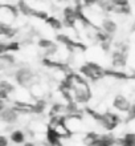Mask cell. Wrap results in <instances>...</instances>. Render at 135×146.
<instances>
[{"mask_svg": "<svg viewBox=\"0 0 135 146\" xmlns=\"http://www.w3.org/2000/svg\"><path fill=\"white\" fill-rule=\"evenodd\" d=\"M131 101L128 100L126 96L123 94H117L114 98H113V108L115 109V110L121 111V113H127L131 108Z\"/></svg>", "mask_w": 135, "mask_h": 146, "instance_id": "cell-4", "label": "cell"}, {"mask_svg": "<svg viewBox=\"0 0 135 146\" xmlns=\"http://www.w3.org/2000/svg\"><path fill=\"white\" fill-rule=\"evenodd\" d=\"M57 3H64V1H68V0H56Z\"/></svg>", "mask_w": 135, "mask_h": 146, "instance_id": "cell-38", "label": "cell"}, {"mask_svg": "<svg viewBox=\"0 0 135 146\" xmlns=\"http://www.w3.org/2000/svg\"><path fill=\"white\" fill-rule=\"evenodd\" d=\"M121 146H135V145H121Z\"/></svg>", "mask_w": 135, "mask_h": 146, "instance_id": "cell-39", "label": "cell"}, {"mask_svg": "<svg viewBox=\"0 0 135 146\" xmlns=\"http://www.w3.org/2000/svg\"><path fill=\"white\" fill-rule=\"evenodd\" d=\"M17 33V29L13 28L9 23H4L0 21V37H7V38H13Z\"/></svg>", "mask_w": 135, "mask_h": 146, "instance_id": "cell-12", "label": "cell"}, {"mask_svg": "<svg viewBox=\"0 0 135 146\" xmlns=\"http://www.w3.org/2000/svg\"><path fill=\"white\" fill-rule=\"evenodd\" d=\"M128 64V53L119 49H114L111 52V65L114 69H123Z\"/></svg>", "mask_w": 135, "mask_h": 146, "instance_id": "cell-3", "label": "cell"}, {"mask_svg": "<svg viewBox=\"0 0 135 146\" xmlns=\"http://www.w3.org/2000/svg\"><path fill=\"white\" fill-rule=\"evenodd\" d=\"M32 17L45 21V20L49 17V13H48L46 11H44V9H36V8H35V12H33V16H32Z\"/></svg>", "mask_w": 135, "mask_h": 146, "instance_id": "cell-29", "label": "cell"}, {"mask_svg": "<svg viewBox=\"0 0 135 146\" xmlns=\"http://www.w3.org/2000/svg\"><path fill=\"white\" fill-rule=\"evenodd\" d=\"M0 90H5L7 93L12 94L16 92V86L8 80H0Z\"/></svg>", "mask_w": 135, "mask_h": 146, "instance_id": "cell-23", "label": "cell"}, {"mask_svg": "<svg viewBox=\"0 0 135 146\" xmlns=\"http://www.w3.org/2000/svg\"><path fill=\"white\" fill-rule=\"evenodd\" d=\"M36 1H43V0H36Z\"/></svg>", "mask_w": 135, "mask_h": 146, "instance_id": "cell-40", "label": "cell"}, {"mask_svg": "<svg viewBox=\"0 0 135 146\" xmlns=\"http://www.w3.org/2000/svg\"><path fill=\"white\" fill-rule=\"evenodd\" d=\"M78 73H80V74H82V76L85 77L86 80L92 81V82H97V81H99V80H101L99 77L97 76L95 73L93 72V70L90 69L89 66L86 65V62H84L82 65L78 66Z\"/></svg>", "mask_w": 135, "mask_h": 146, "instance_id": "cell-11", "label": "cell"}, {"mask_svg": "<svg viewBox=\"0 0 135 146\" xmlns=\"http://www.w3.org/2000/svg\"><path fill=\"white\" fill-rule=\"evenodd\" d=\"M45 24L49 28L54 29V31H61L62 28H64L62 20H60L57 16H54V15H49V17L45 20Z\"/></svg>", "mask_w": 135, "mask_h": 146, "instance_id": "cell-15", "label": "cell"}, {"mask_svg": "<svg viewBox=\"0 0 135 146\" xmlns=\"http://www.w3.org/2000/svg\"><path fill=\"white\" fill-rule=\"evenodd\" d=\"M130 31H131L132 33L135 32V19H134V21H132V24H131V29H130Z\"/></svg>", "mask_w": 135, "mask_h": 146, "instance_id": "cell-37", "label": "cell"}, {"mask_svg": "<svg viewBox=\"0 0 135 146\" xmlns=\"http://www.w3.org/2000/svg\"><path fill=\"white\" fill-rule=\"evenodd\" d=\"M13 78H15L16 84L21 86V88H31L32 85L36 82V74L35 72L28 68V66H20L13 73Z\"/></svg>", "mask_w": 135, "mask_h": 146, "instance_id": "cell-1", "label": "cell"}, {"mask_svg": "<svg viewBox=\"0 0 135 146\" xmlns=\"http://www.w3.org/2000/svg\"><path fill=\"white\" fill-rule=\"evenodd\" d=\"M16 7L19 9V12L25 17H32L33 16V12H35V8L31 7V4H28L25 0H19L16 3Z\"/></svg>", "mask_w": 135, "mask_h": 146, "instance_id": "cell-13", "label": "cell"}, {"mask_svg": "<svg viewBox=\"0 0 135 146\" xmlns=\"http://www.w3.org/2000/svg\"><path fill=\"white\" fill-rule=\"evenodd\" d=\"M0 61L7 64V65H15L16 64V57L13 56V53H4L0 56Z\"/></svg>", "mask_w": 135, "mask_h": 146, "instance_id": "cell-25", "label": "cell"}, {"mask_svg": "<svg viewBox=\"0 0 135 146\" xmlns=\"http://www.w3.org/2000/svg\"><path fill=\"white\" fill-rule=\"evenodd\" d=\"M23 146H36V143L32 142V141H28V142H25Z\"/></svg>", "mask_w": 135, "mask_h": 146, "instance_id": "cell-36", "label": "cell"}, {"mask_svg": "<svg viewBox=\"0 0 135 146\" xmlns=\"http://www.w3.org/2000/svg\"><path fill=\"white\" fill-rule=\"evenodd\" d=\"M53 44H54V41H52L50 38H46V37H41V38H39V40H37V46H39V48H41L43 50L50 48Z\"/></svg>", "mask_w": 135, "mask_h": 146, "instance_id": "cell-27", "label": "cell"}, {"mask_svg": "<svg viewBox=\"0 0 135 146\" xmlns=\"http://www.w3.org/2000/svg\"><path fill=\"white\" fill-rule=\"evenodd\" d=\"M105 77H110L117 81H126V80H132L131 73H127L124 70H118V69H105Z\"/></svg>", "mask_w": 135, "mask_h": 146, "instance_id": "cell-10", "label": "cell"}, {"mask_svg": "<svg viewBox=\"0 0 135 146\" xmlns=\"http://www.w3.org/2000/svg\"><path fill=\"white\" fill-rule=\"evenodd\" d=\"M99 133H97V131L92 130V131H88V133H85V135H84V139H82V142H84V145L85 146H92V143L95 141L98 137H99Z\"/></svg>", "mask_w": 135, "mask_h": 146, "instance_id": "cell-21", "label": "cell"}, {"mask_svg": "<svg viewBox=\"0 0 135 146\" xmlns=\"http://www.w3.org/2000/svg\"><path fill=\"white\" fill-rule=\"evenodd\" d=\"M94 38H95L97 41L99 42H105V41H109V40H114V37L113 36H110V35H107L106 32H103L102 29H97L95 32H94Z\"/></svg>", "mask_w": 135, "mask_h": 146, "instance_id": "cell-22", "label": "cell"}, {"mask_svg": "<svg viewBox=\"0 0 135 146\" xmlns=\"http://www.w3.org/2000/svg\"><path fill=\"white\" fill-rule=\"evenodd\" d=\"M82 4H84L85 9H90L98 4V0H82Z\"/></svg>", "mask_w": 135, "mask_h": 146, "instance_id": "cell-31", "label": "cell"}, {"mask_svg": "<svg viewBox=\"0 0 135 146\" xmlns=\"http://www.w3.org/2000/svg\"><path fill=\"white\" fill-rule=\"evenodd\" d=\"M0 146H9V138L7 135L0 134Z\"/></svg>", "mask_w": 135, "mask_h": 146, "instance_id": "cell-32", "label": "cell"}, {"mask_svg": "<svg viewBox=\"0 0 135 146\" xmlns=\"http://www.w3.org/2000/svg\"><path fill=\"white\" fill-rule=\"evenodd\" d=\"M99 27L102 31L106 32V33L110 36H114L117 33V31H118V24H117V21H114V20L110 19V17H103V19H101Z\"/></svg>", "mask_w": 135, "mask_h": 146, "instance_id": "cell-8", "label": "cell"}, {"mask_svg": "<svg viewBox=\"0 0 135 146\" xmlns=\"http://www.w3.org/2000/svg\"><path fill=\"white\" fill-rule=\"evenodd\" d=\"M85 62H86V65L89 66L90 69L95 73L101 80H102V78H105V68H103V66L99 65V64H98V62H95V61H90V60H88V61H85Z\"/></svg>", "mask_w": 135, "mask_h": 146, "instance_id": "cell-17", "label": "cell"}, {"mask_svg": "<svg viewBox=\"0 0 135 146\" xmlns=\"http://www.w3.org/2000/svg\"><path fill=\"white\" fill-rule=\"evenodd\" d=\"M62 19H70V20H77V15H76V8L74 5H65L61 9Z\"/></svg>", "mask_w": 135, "mask_h": 146, "instance_id": "cell-20", "label": "cell"}, {"mask_svg": "<svg viewBox=\"0 0 135 146\" xmlns=\"http://www.w3.org/2000/svg\"><path fill=\"white\" fill-rule=\"evenodd\" d=\"M61 114H65V104L64 102H53L49 109L48 115L53 117V115H61Z\"/></svg>", "mask_w": 135, "mask_h": 146, "instance_id": "cell-16", "label": "cell"}, {"mask_svg": "<svg viewBox=\"0 0 135 146\" xmlns=\"http://www.w3.org/2000/svg\"><path fill=\"white\" fill-rule=\"evenodd\" d=\"M118 145V138L113 133L107 134H101L98 138L92 143V146H117Z\"/></svg>", "mask_w": 135, "mask_h": 146, "instance_id": "cell-6", "label": "cell"}, {"mask_svg": "<svg viewBox=\"0 0 135 146\" xmlns=\"http://www.w3.org/2000/svg\"><path fill=\"white\" fill-rule=\"evenodd\" d=\"M19 119V113L12 108H5L1 113H0V121L4 123H8V125H12V123L17 122Z\"/></svg>", "mask_w": 135, "mask_h": 146, "instance_id": "cell-7", "label": "cell"}, {"mask_svg": "<svg viewBox=\"0 0 135 146\" xmlns=\"http://www.w3.org/2000/svg\"><path fill=\"white\" fill-rule=\"evenodd\" d=\"M113 42H114V40H109V41L101 42L99 46H101V49H102V52L109 53V52H110V49H111V46H113Z\"/></svg>", "mask_w": 135, "mask_h": 146, "instance_id": "cell-30", "label": "cell"}, {"mask_svg": "<svg viewBox=\"0 0 135 146\" xmlns=\"http://www.w3.org/2000/svg\"><path fill=\"white\" fill-rule=\"evenodd\" d=\"M56 40H57V42H61L62 45L65 46V49L72 54H73L76 50L85 52V50L88 49V45H85L84 42H80V41H77V40H74L72 36L66 35V33H57V35H56Z\"/></svg>", "mask_w": 135, "mask_h": 146, "instance_id": "cell-2", "label": "cell"}, {"mask_svg": "<svg viewBox=\"0 0 135 146\" xmlns=\"http://www.w3.org/2000/svg\"><path fill=\"white\" fill-rule=\"evenodd\" d=\"M121 145H135V131H127L123 137L118 138V146Z\"/></svg>", "mask_w": 135, "mask_h": 146, "instance_id": "cell-18", "label": "cell"}, {"mask_svg": "<svg viewBox=\"0 0 135 146\" xmlns=\"http://www.w3.org/2000/svg\"><path fill=\"white\" fill-rule=\"evenodd\" d=\"M132 121H135V101L131 104V108H130V110L126 113L124 123H131Z\"/></svg>", "mask_w": 135, "mask_h": 146, "instance_id": "cell-28", "label": "cell"}, {"mask_svg": "<svg viewBox=\"0 0 135 146\" xmlns=\"http://www.w3.org/2000/svg\"><path fill=\"white\" fill-rule=\"evenodd\" d=\"M25 133L20 129H15L9 133V141L15 145H24L25 143Z\"/></svg>", "mask_w": 135, "mask_h": 146, "instance_id": "cell-14", "label": "cell"}, {"mask_svg": "<svg viewBox=\"0 0 135 146\" xmlns=\"http://www.w3.org/2000/svg\"><path fill=\"white\" fill-rule=\"evenodd\" d=\"M21 49V44L16 40L7 42V53H13V52H19Z\"/></svg>", "mask_w": 135, "mask_h": 146, "instance_id": "cell-26", "label": "cell"}, {"mask_svg": "<svg viewBox=\"0 0 135 146\" xmlns=\"http://www.w3.org/2000/svg\"><path fill=\"white\" fill-rule=\"evenodd\" d=\"M5 108H7V106H5V101H4V100H0V113H1V111H3Z\"/></svg>", "mask_w": 135, "mask_h": 146, "instance_id": "cell-34", "label": "cell"}, {"mask_svg": "<svg viewBox=\"0 0 135 146\" xmlns=\"http://www.w3.org/2000/svg\"><path fill=\"white\" fill-rule=\"evenodd\" d=\"M56 130L58 131V134H60L61 139L70 138V137H72V134H73V131L70 130L68 126H58V127H56Z\"/></svg>", "mask_w": 135, "mask_h": 146, "instance_id": "cell-24", "label": "cell"}, {"mask_svg": "<svg viewBox=\"0 0 135 146\" xmlns=\"http://www.w3.org/2000/svg\"><path fill=\"white\" fill-rule=\"evenodd\" d=\"M9 93H7L5 90H0V100H4V101H8L9 100Z\"/></svg>", "mask_w": 135, "mask_h": 146, "instance_id": "cell-33", "label": "cell"}, {"mask_svg": "<svg viewBox=\"0 0 135 146\" xmlns=\"http://www.w3.org/2000/svg\"><path fill=\"white\" fill-rule=\"evenodd\" d=\"M12 108L15 109L19 114H33V102L31 104L29 101L16 100V101H13Z\"/></svg>", "mask_w": 135, "mask_h": 146, "instance_id": "cell-9", "label": "cell"}, {"mask_svg": "<svg viewBox=\"0 0 135 146\" xmlns=\"http://www.w3.org/2000/svg\"><path fill=\"white\" fill-rule=\"evenodd\" d=\"M72 3H73V5H78V4H82V0H70Z\"/></svg>", "mask_w": 135, "mask_h": 146, "instance_id": "cell-35", "label": "cell"}, {"mask_svg": "<svg viewBox=\"0 0 135 146\" xmlns=\"http://www.w3.org/2000/svg\"><path fill=\"white\" fill-rule=\"evenodd\" d=\"M46 106H48V102H46L45 98H39L33 102V114H43L45 111Z\"/></svg>", "mask_w": 135, "mask_h": 146, "instance_id": "cell-19", "label": "cell"}, {"mask_svg": "<svg viewBox=\"0 0 135 146\" xmlns=\"http://www.w3.org/2000/svg\"><path fill=\"white\" fill-rule=\"evenodd\" d=\"M45 139L46 143L50 146H64L62 145V139L58 134V131L52 126H46V131H45Z\"/></svg>", "mask_w": 135, "mask_h": 146, "instance_id": "cell-5", "label": "cell"}]
</instances>
